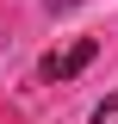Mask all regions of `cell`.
Segmentation results:
<instances>
[{
  "instance_id": "1",
  "label": "cell",
  "mask_w": 118,
  "mask_h": 124,
  "mask_svg": "<svg viewBox=\"0 0 118 124\" xmlns=\"http://www.w3.org/2000/svg\"><path fill=\"white\" fill-rule=\"evenodd\" d=\"M93 56H100V44H93V37H75L68 50H50L44 56V81H75Z\"/></svg>"
},
{
  "instance_id": "2",
  "label": "cell",
  "mask_w": 118,
  "mask_h": 124,
  "mask_svg": "<svg viewBox=\"0 0 118 124\" xmlns=\"http://www.w3.org/2000/svg\"><path fill=\"white\" fill-rule=\"evenodd\" d=\"M93 124H118V93H112V99H100V106H93Z\"/></svg>"
},
{
  "instance_id": "3",
  "label": "cell",
  "mask_w": 118,
  "mask_h": 124,
  "mask_svg": "<svg viewBox=\"0 0 118 124\" xmlns=\"http://www.w3.org/2000/svg\"><path fill=\"white\" fill-rule=\"evenodd\" d=\"M68 6H75V0H50V13H68Z\"/></svg>"
}]
</instances>
